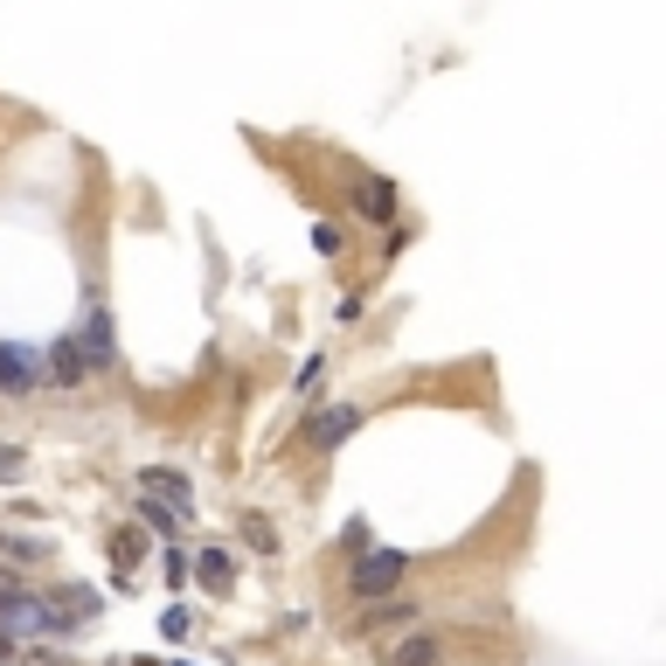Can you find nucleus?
I'll return each mask as SVG.
<instances>
[{"mask_svg": "<svg viewBox=\"0 0 666 666\" xmlns=\"http://www.w3.org/2000/svg\"><path fill=\"white\" fill-rule=\"evenodd\" d=\"M403 570H409V555L403 549H368L362 562H354V597H382V591H396L403 583Z\"/></svg>", "mask_w": 666, "mask_h": 666, "instance_id": "1", "label": "nucleus"}, {"mask_svg": "<svg viewBox=\"0 0 666 666\" xmlns=\"http://www.w3.org/2000/svg\"><path fill=\"white\" fill-rule=\"evenodd\" d=\"M354 430H362V409H354V403H333V409H320V417L299 430V438L313 445V451H333L341 438H354Z\"/></svg>", "mask_w": 666, "mask_h": 666, "instance_id": "2", "label": "nucleus"}, {"mask_svg": "<svg viewBox=\"0 0 666 666\" xmlns=\"http://www.w3.org/2000/svg\"><path fill=\"white\" fill-rule=\"evenodd\" d=\"M35 389H42V362L29 347L0 341V396H35Z\"/></svg>", "mask_w": 666, "mask_h": 666, "instance_id": "3", "label": "nucleus"}, {"mask_svg": "<svg viewBox=\"0 0 666 666\" xmlns=\"http://www.w3.org/2000/svg\"><path fill=\"white\" fill-rule=\"evenodd\" d=\"M49 618V604H35L29 591H14V597H0V638H21V632H35Z\"/></svg>", "mask_w": 666, "mask_h": 666, "instance_id": "4", "label": "nucleus"}, {"mask_svg": "<svg viewBox=\"0 0 666 666\" xmlns=\"http://www.w3.org/2000/svg\"><path fill=\"white\" fill-rule=\"evenodd\" d=\"M84 368H112V313L105 305L84 313Z\"/></svg>", "mask_w": 666, "mask_h": 666, "instance_id": "5", "label": "nucleus"}, {"mask_svg": "<svg viewBox=\"0 0 666 666\" xmlns=\"http://www.w3.org/2000/svg\"><path fill=\"white\" fill-rule=\"evenodd\" d=\"M188 576H201V591H229V583H237V555L229 549H201V562H188Z\"/></svg>", "mask_w": 666, "mask_h": 666, "instance_id": "6", "label": "nucleus"}, {"mask_svg": "<svg viewBox=\"0 0 666 666\" xmlns=\"http://www.w3.org/2000/svg\"><path fill=\"white\" fill-rule=\"evenodd\" d=\"M389 666H445V646L430 632H417V638H396L389 646Z\"/></svg>", "mask_w": 666, "mask_h": 666, "instance_id": "7", "label": "nucleus"}, {"mask_svg": "<svg viewBox=\"0 0 666 666\" xmlns=\"http://www.w3.org/2000/svg\"><path fill=\"white\" fill-rule=\"evenodd\" d=\"M49 375H56L63 389H76V375H84V347H76L70 333H63V341H49Z\"/></svg>", "mask_w": 666, "mask_h": 666, "instance_id": "8", "label": "nucleus"}, {"mask_svg": "<svg viewBox=\"0 0 666 666\" xmlns=\"http://www.w3.org/2000/svg\"><path fill=\"white\" fill-rule=\"evenodd\" d=\"M139 555H146V528H112V570H118V583L133 576Z\"/></svg>", "mask_w": 666, "mask_h": 666, "instance_id": "9", "label": "nucleus"}, {"mask_svg": "<svg viewBox=\"0 0 666 666\" xmlns=\"http://www.w3.org/2000/svg\"><path fill=\"white\" fill-rule=\"evenodd\" d=\"M139 486H146V493H167V500L188 514V479L174 472V466H146V472H139Z\"/></svg>", "mask_w": 666, "mask_h": 666, "instance_id": "10", "label": "nucleus"}, {"mask_svg": "<svg viewBox=\"0 0 666 666\" xmlns=\"http://www.w3.org/2000/svg\"><path fill=\"white\" fill-rule=\"evenodd\" d=\"M362 216L368 222H396V188L389 181H362Z\"/></svg>", "mask_w": 666, "mask_h": 666, "instance_id": "11", "label": "nucleus"}, {"mask_svg": "<svg viewBox=\"0 0 666 666\" xmlns=\"http://www.w3.org/2000/svg\"><path fill=\"white\" fill-rule=\"evenodd\" d=\"M139 521H146V528H160V534H174L188 514H181V507H167V500H139Z\"/></svg>", "mask_w": 666, "mask_h": 666, "instance_id": "12", "label": "nucleus"}, {"mask_svg": "<svg viewBox=\"0 0 666 666\" xmlns=\"http://www.w3.org/2000/svg\"><path fill=\"white\" fill-rule=\"evenodd\" d=\"M243 542L258 549V555H271V549H278V534H271V521H264V514H243Z\"/></svg>", "mask_w": 666, "mask_h": 666, "instance_id": "13", "label": "nucleus"}, {"mask_svg": "<svg viewBox=\"0 0 666 666\" xmlns=\"http://www.w3.org/2000/svg\"><path fill=\"white\" fill-rule=\"evenodd\" d=\"M160 576L174 583V591H181V583H188V549H174V542H167V549H160Z\"/></svg>", "mask_w": 666, "mask_h": 666, "instance_id": "14", "label": "nucleus"}, {"mask_svg": "<svg viewBox=\"0 0 666 666\" xmlns=\"http://www.w3.org/2000/svg\"><path fill=\"white\" fill-rule=\"evenodd\" d=\"M21 472H29V458H21L14 445H0V479H21Z\"/></svg>", "mask_w": 666, "mask_h": 666, "instance_id": "15", "label": "nucleus"}, {"mask_svg": "<svg viewBox=\"0 0 666 666\" xmlns=\"http://www.w3.org/2000/svg\"><path fill=\"white\" fill-rule=\"evenodd\" d=\"M313 250H320V258H333V250H341V229L320 222V229H313Z\"/></svg>", "mask_w": 666, "mask_h": 666, "instance_id": "16", "label": "nucleus"}, {"mask_svg": "<svg viewBox=\"0 0 666 666\" xmlns=\"http://www.w3.org/2000/svg\"><path fill=\"white\" fill-rule=\"evenodd\" d=\"M160 632H167V638H188V611H181V604L160 611Z\"/></svg>", "mask_w": 666, "mask_h": 666, "instance_id": "17", "label": "nucleus"}, {"mask_svg": "<svg viewBox=\"0 0 666 666\" xmlns=\"http://www.w3.org/2000/svg\"><path fill=\"white\" fill-rule=\"evenodd\" d=\"M29 666H70V659H63V653H49V646H42V653H29Z\"/></svg>", "mask_w": 666, "mask_h": 666, "instance_id": "18", "label": "nucleus"}, {"mask_svg": "<svg viewBox=\"0 0 666 666\" xmlns=\"http://www.w3.org/2000/svg\"><path fill=\"white\" fill-rule=\"evenodd\" d=\"M14 591H21V583H14V576H8V570H0V597H14Z\"/></svg>", "mask_w": 666, "mask_h": 666, "instance_id": "19", "label": "nucleus"}]
</instances>
